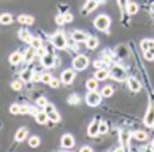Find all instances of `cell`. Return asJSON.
<instances>
[{
	"mask_svg": "<svg viewBox=\"0 0 154 152\" xmlns=\"http://www.w3.org/2000/svg\"><path fill=\"white\" fill-rule=\"evenodd\" d=\"M110 24H111V20L105 14H101V16L96 17V20H94V26L99 31H106L110 27Z\"/></svg>",
	"mask_w": 154,
	"mask_h": 152,
	"instance_id": "cell-1",
	"label": "cell"
},
{
	"mask_svg": "<svg viewBox=\"0 0 154 152\" xmlns=\"http://www.w3.org/2000/svg\"><path fill=\"white\" fill-rule=\"evenodd\" d=\"M52 42L53 45L57 47V48H65L66 47V38L64 37V33L62 32H56L53 36H52Z\"/></svg>",
	"mask_w": 154,
	"mask_h": 152,
	"instance_id": "cell-2",
	"label": "cell"
},
{
	"mask_svg": "<svg viewBox=\"0 0 154 152\" xmlns=\"http://www.w3.org/2000/svg\"><path fill=\"white\" fill-rule=\"evenodd\" d=\"M101 95L100 93H98L96 91H90L87 95H86V103L90 106H96L100 104L101 101Z\"/></svg>",
	"mask_w": 154,
	"mask_h": 152,
	"instance_id": "cell-3",
	"label": "cell"
},
{
	"mask_svg": "<svg viewBox=\"0 0 154 152\" xmlns=\"http://www.w3.org/2000/svg\"><path fill=\"white\" fill-rule=\"evenodd\" d=\"M87 65H88V59H87L86 56L80 54V56L74 58V60H73V67L78 71L85 70L87 67Z\"/></svg>",
	"mask_w": 154,
	"mask_h": 152,
	"instance_id": "cell-4",
	"label": "cell"
},
{
	"mask_svg": "<svg viewBox=\"0 0 154 152\" xmlns=\"http://www.w3.org/2000/svg\"><path fill=\"white\" fill-rule=\"evenodd\" d=\"M110 76L112 77L113 79H115V80H119V81H122V80H125L126 79V72H125V70L121 67V66H113L112 67V70H111V72H110Z\"/></svg>",
	"mask_w": 154,
	"mask_h": 152,
	"instance_id": "cell-5",
	"label": "cell"
},
{
	"mask_svg": "<svg viewBox=\"0 0 154 152\" xmlns=\"http://www.w3.org/2000/svg\"><path fill=\"white\" fill-rule=\"evenodd\" d=\"M145 124L146 126H153L154 125V104L150 105V109L145 117Z\"/></svg>",
	"mask_w": 154,
	"mask_h": 152,
	"instance_id": "cell-6",
	"label": "cell"
},
{
	"mask_svg": "<svg viewBox=\"0 0 154 152\" xmlns=\"http://www.w3.org/2000/svg\"><path fill=\"white\" fill-rule=\"evenodd\" d=\"M74 72L72 70H65L62 73H61V81L64 84H71L74 79Z\"/></svg>",
	"mask_w": 154,
	"mask_h": 152,
	"instance_id": "cell-7",
	"label": "cell"
},
{
	"mask_svg": "<svg viewBox=\"0 0 154 152\" xmlns=\"http://www.w3.org/2000/svg\"><path fill=\"white\" fill-rule=\"evenodd\" d=\"M74 144H76L74 143V139H73V137L71 134H64L62 136V138H61V145L64 148L70 149V148H73Z\"/></svg>",
	"mask_w": 154,
	"mask_h": 152,
	"instance_id": "cell-8",
	"label": "cell"
},
{
	"mask_svg": "<svg viewBox=\"0 0 154 152\" xmlns=\"http://www.w3.org/2000/svg\"><path fill=\"white\" fill-rule=\"evenodd\" d=\"M41 63L45 67H52L54 65V56L52 53H46L41 58Z\"/></svg>",
	"mask_w": 154,
	"mask_h": 152,
	"instance_id": "cell-9",
	"label": "cell"
},
{
	"mask_svg": "<svg viewBox=\"0 0 154 152\" xmlns=\"http://www.w3.org/2000/svg\"><path fill=\"white\" fill-rule=\"evenodd\" d=\"M99 126H100V123H99L98 120H94V121L88 126V136L96 137V134L99 133Z\"/></svg>",
	"mask_w": 154,
	"mask_h": 152,
	"instance_id": "cell-10",
	"label": "cell"
},
{
	"mask_svg": "<svg viewBox=\"0 0 154 152\" xmlns=\"http://www.w3.org/2000/svg\"><path fill=\"white\" fill-rule=\"evenodd\" d=\"M72 38H73L74 41L81 42V41H86L88 37L86 36V33H84V32H81V31H74V32L72 33Z\"/></svg>",
	"mask_w": 154,
	"mask_h": 152,
	"instance_id": "cell-11",
	"label": "cell"
},
{
	"mask_svg": "<svg viewBox=\"0 0 154 152\" xmlns=\"http://www.w3.org/2000/svg\"><path fill=\"white\" fill-rule=\"evenodd\" d=\"M19 38L21 39L22 41H25V42H32V40H33V37H32V36L28 33V31H27V30H25V28L20 30Z\"/></svg>",
	"mask_w": 154,
	"mask_h": 152,
	"instance_id": "cell-12",
	"label": "cell"
},
{
	"mask_svg": "<svg viewBox=\"0 0 154 152\" xmlns=\"http://www.w3.org/2000/svg\"><path fill=\"white\" fill-rule=\"evenodd\" d=\"M34 54H37V50L32 46V47H28L27 50H26V52H25V61L26 63H30V61H32V59L34 58Z\"/></svg>",
	"mask_w": 154,
	"mask_h": 152,
	"instance_id": "cell-13",
	"label": "cell"
},
{
	"mask_svg": "<svg viewBox=\"0 0 154 152\" xmlns=\"http://www.w3.org/2000/svg\"><path fill=\"white\" fill-rule=\"evenodd\" d=\"M128 86H130V89L132 90V91H134V92H136V91H139L140 90V83L135 79V78H133V77H130L128 78Z\"/></svg>",
	"mask_w": 154,
	"mask_h": 152,
	"instance_id": "cell-14",
	"label": "cell"
},
{
	"mask_svg": "<svg viewBox=\"0 0 154 152\" xmlns=\"http://www.w3.org/2000/svg\"><path fill=\"white\" fill-rule=\"evenodd\" d=\"M36 119H37V123H39V124H46L50 118H48V113L47 112L42 111V112H38L36 114Z\"/></svg>",
	"mask_w": 154,
	"mask_h": 152,
	"instance_id": "cell-15",
	"label": "cell"
},
{
	"mask_svg": "<svg viewBox=\"0 0 154 152\" xmlns=\"http://www.w3.org/2000/svg\"><path fill=\"white\" fill-rule=\"evenodd\" d=\"M96 6H98V0H88V1L85 4L84 10H85L86 12H92V11L96 10Z\"/></svg>",
	"mask_w": 154,
	"mask_h": 152,
	"instance_id": "cell-16",
	"label": "cell"
},
{
	"mask_svg": "<svg viewBox=\"0 0 154 152\" xmlns=\"http://www.w3.org/2000/svg\"><path fill=\"white\" fill-rule=\"evenodd\" d=\"M108 76H110V73H108V71H107V70H105V69H100V70H98V71H96V80H105Z\"/></svg>",
	"mask_w": 154,
	"mask_h": 152,
	"instance_id": "cell-17",
	"label": "cell"
},
{
	"mask_svg": "<svg viewBox=\"0 0 154 152\" xmlns=\"http://www.w3.org/2000/svg\"><path fill=\"white\" fill-rule=\"evenodd\" d=\"M120 139H121V144L124 146V150L127 149V143H128V139H130V133L127 131H122L120 133Z\"/></svg>",
	"mask_w": 154,
	"mask_h": 152,
	"instance_id": "cell-18",
	"label": "cell"
},
{
	"mask_svg": "<svg viewBox=\"0 0 154 152\" xmlns=\"http://www.w3.org/2000/svg\"><path fill=\"white\" fill-rule=\"evenodd\" d=\"M98 44H99V41H98V39L96 37H88L87 40H86V46L88 48H91V50L96 48V46H98Z\"/></svg>",
	"mask_w": 154,
	"mask_h": 152,
	"instance_id": "cell-19",
	"label": "cell"
},
{
	"mask_svg": "<svg viewBox=\"0 0 154 152\" xmlns=\"http://www.w3.org/2000/svg\"><path fill=\"white\" fill-rule=\"evenodd\" d=\"M18 20H19V22L26 24V25H32L34 22V18L31 17V16H20L19 18H18Z\"/></svg>",
	"mask_w": 154,
	"mask_h": 152,
	"instance_id": "cell-20",
	"label": "cell"
},
{
	"mask_svg": "<svg viewBox=\"0 0 154 152\" xmlns=\"http://www.w3.org/2000/svg\"><path fill=\"white\" fill-rule=\"evenodd\" d=\"M33 75H34V73H33L31 70H25V71L21 72L20 77H21V79H22L24 81H30V80H32Z\"/></svg>",
	"mask_w": 154,
	"mask_h": 152,
	"instance_id": "cell-21",
	"label": "cell"
},
{
	"mask_svg": "<svg viewBox=\"0 0 154 152\" xmlns=\"http://www.w3.org/2000/svg\"><path fill=\"white\" fill-rule=\"evenodd\" d=\"M26 136H27V130L26 129H19L17 133H16V140H18V142H22L25 138H26Z\"/></svg>",
	"mask_w": 154,
	"mask_h": 152,
	"instance_id": "cell-22",
	"label": "cell"
},
{
	"mask_svg": "<svg viewBox=\"0 0 154 152\" xmlns=\"http://www.w3.org/2000/svg\"><path fill=\"white\" fill-rule=\"evenodd\" d=\"M21 54H20L19 52H14V53H12L11 54V57H10V63L12 64V65H17V64H19L20 60H21Z\"/></svg>",
	"mask_w": 154,
	"mask_h": 152,
	"instance_id": "cell-23",
	"label": "cell"
},
{
	"mask_svg": "<svg viewBox=\"0 0 154 152\" xmlns=\"http://www.w3.org/2000/svg\"><path fill=\"white\" fill-rule=\"evenodd\" d=\"M86 86H87V89L90 91H96L98 89V81L96 79H88L87 83H86Z\"/></svg>",
	"mask_w": 154,
	"mask_h": 152,
	"instance_id": "cell-24",
	"label": "cell"
},
{
	"mask_svg": "<svg viewBox=\"0 0 154 152\" xmlns=\"http://www.w3.org/2000/svg\"><path fill=\"white\" fill-rule=\"evenodd\" d=\"M127 12H128V14H135L136 12H138V10H139V7H138V5L135 4V2H131V4H128L127 5Z\"/></svg>",
	"mask_w": 154,
	"mask_h": 152,
	"instance_id": "cell-25",
	"label": "cell"
},
{
	"mask_svg": "<svg viewBox=\"0 0 154 152\" xmlns=\"http://www.w3.org/2000/svg\"><path fill=\"white\" fill-rule=\"evenodd\" d=\"M11 21H12V16H11V14H8V13L1 14V17H0V22H1L2 25H7V24H10Z\"/></svg>",
	"mask_w": 154,
	"mask_h": 152,
	"instance_id": "cell-26",
	"label": "cell"
},
{
	"mask_svg": "<svg viewBox=\"0 0 154 152\" xmlns=\"http://www.w3.org/2000/svg\"><path fill=\"white\" fill-rule=\"evenodd\" d=\"M48 118H50V120L53 121V123H57V121L60 120V115H59V113L56 111V110L48 113Z\"/></svg>",
	"mask_w": 154,
	"mask_h": 152,
	"instance_id": "cell-27",
	"label": "cell"
},
{
	"mask_svg": "<svg viewBox=\"0 0 154 152\" xmlns=\"http://www.w3.org/2000/svg\"><path fill=\"white\" fill-rule=\"evenodd\" d=\"M101 95H104V97H111V95H113V89L111 86H105L102 89V91H101Z\"/></svg>",
	"mask_w": 154,
	"mask_h": 152,
	"instance_id": "cell-28",
	"label": "cell"
},
{
	"mask_svg": "<svg viewBox=\"0 0 154 152\" xmlns=\"http://www.w3.org/2000/svg\"><path fill=\"white\" fill-rule=\"evenodd\" d=\"M30 146H32V148H37L39 144H40V139H39L37 136H33V137H31V139H30Z\"/></svg>",
	"mask_w": 154,
	"mask_h": 152,
	"instance_id": "cell-29",
	"label": "cell"
},
{
	"mask_svg": "<svg viewBox=\"0 0 154 152\" xmlns=\"http://www.w3.org/2000/svg\"><path fill=\"white\" fill-rule=\"evenodd\" d=\"M36 104H37L38 106H40V107H45V106H46L48 103H47L46 98H44V97H40V98H38V99H37Z\"/></svg>",
	"mask_w": 154,
	"mask_h": 152,
	"instance_id": "cell-30",
	"label": "cell"
},
{
	"mask_svg": "<svg viewBox=\"0 0 154 152\" xmlns=\"http://www.w3.org/2000/svg\"><path fill=\"white\" fill-rule=\"evenodd\" d=\"M134 136L135 138L139 139V140H145L147 138V134H146V132H144V131H136L134 133Z\"/></svg>",
	"mask_w": 154,
	"mask_h": 152,
	"instance_id": "cell-31",
	"label": "cell"
},
{
	"mask_svg": "<svg viewBox=\"0 0 154 152\" xmlns=\"http://www.w3.org/2000/svg\"><path fill=\"white\" fill-rule=\"evenodd\" d=\"M31 45L37 50V48H39V47H41V46H42V41H41L39 38H33L32 42H31Z\"/></svg>",
	"mask_w": 154,
	"mask_h": 152,
	"instance_id": "cell-32",
	"label": "cell"
},
{
	"mask_svg": "<svg viewBox=\"0 0 154 152\" xmlns=\"http://www.w3.org/2000/svg\"><path fill=\"white\" fill-rule=\"evenodd\" d=\"M10 112L12 114H20V106L18 104H13L10 107Z\"/></svg>",
	"mask_w": 154,
	"mask_h": 152,
	"instance_id": "cell-33",
	"label": "cell"
},
{
	"mask_svg": "<svg viewBox=\"0 0 154 152\" xmlns=\"http://www.w3.org/2000/svg\"><path fill=\"white\" fill-rule=\"evenodd\" d=\"M108 131V126L106 123H100V126H99V133L101 134H105V133Z\"/></svg>",
	"mask_w": 154,
	"mask_h": 152,
	"instance_id": "cell-34",
	"label": "cell"
},
{
	"mask_svg": "<svg viewBox=\"0 0 154 152\" xmlns=\"http://www.w3.org/2000/svg\"><path fill=\"white\" fill-rule=\"evenodd\" d=\"M51 80H52V76H51L50 73H44V75H42L41 81H44V83H46V84H50Z\"/></svg>",
	"mask_w": 154,
	"mask_h": 152,
	"instance_id": "cell-35",
	"label": "cell"
},
{
	"mask_svg": "<svg viewBox=\"0 0 154 152\" xmlns=\"http://www.w3.org/2000/svg\"><path fill=\"white\" fill-rule=\"evenodd\" d=\"M46 53H47V51H46V48H45V47H42V46H41V47L37 48V56H38V57L42 58Z\"/></svg>",
	"mask_w": 154,
	"mask_h": 152,
	"instance_id": "cell-36",
	"label": "cell"
},
{
	"mask_svg": "<svg viewBox=\"0 0 154 152\" xmlns=\"http://www.w3.org/2000/svg\"><path fill=\"white\" fill-rule=\"evenodd\" d=\"M141 48L144 50V52H146V51H148L150 50V45H148V40H142L141 41Z\"/></svg>",
	"mask_w": 154,
	"mask_h": 152,
	"instance_id": "cell-37",
	"label": "cell"
},
{
	"mask_svg": "<svg viewBox=\"0 0 154 152\" xmlns=\"http://www.w3.org/2000/svg\"><path fill=\"white\" fill-rule=\"evenodd\" d=\"M21 87H22V85H21L20 81H13V83H12V89H13V90L19 91V90H21Z\"/></svg>",
	"mask_w": 154,
	"mask_h": 152,
	"instance_id": "cell-38",
	"label": "cell"
},
{
	"mask_svg": "<svg viewBox=\"0 0 154 152\" xmlns=\"http://www.w3.org/2000/svg\"><path fill=\"white\" fill-rule=\"evenodd\" d=\"M56 109H54V105L53 104H47L45 107H44V111L45 112H47V113H50V112H52V111H54Z\"/></svg>",
	"mask_w": 154,
	"mask_h": 152,
	"instance_id": "cell-39",
	"label": "cell"
},
{
	"mask_svg": "<svg viewBox=\"0 0 154 152\" xmlns=\"http://www.w3.org/2000/svg\"><path fill=\"white\" fill-rule=\"evenodd\" d=\"M26 113H30V106H27V105L20 106V114H26Z\"/></svg>",
	"mask_w": 154,
	"mask_h": 152,
	"instance_id": "cell-40",
	"label": "cell"
},
{
	"mask_svg": "<svg viewBox=\"0 0 154 152\" xmlns=\"http://www.w3.org/2000/svg\"><path fill=\"white\" fill-rule=\"evenodd\" d=\"M50 85H51V87H53V89H57V87L59 86V80H58V79H56V78H53V79L51 80Z\"/></svg>",
	"mask_w": 154,
	"mask_h": 152,
	"instance_id": "cell-41",
	"label": "cell"
},
{
	"mask_svg": "<svg viewBox=\"0 0 154 152\" xmlns=\"http://www.w3.org/2000/svg\"><path fill=\"white\" fill-rule=\"evenodd\" d=\"M145 58H146L147 60H153L154 54L150 51V50H148V51H146V52H145Z\"/></svg>",
	"mask_w": 154,
	"mask_h": 152,
	"instance_id": "cell-42",
	"label": "cell"
},
{
	"mask_svg": "<svg viewBox=\"0 0 154 152\" xmlns=\"http://www.w3.org/2000/svg\"><path fill=\"white\" fill-rule=\"evenodd\" d=\"M41 79H42V75H39V73H34V75H33V78H32V80L36 81V83L41 81Z\"/></svg>",
	"mask_w": 154,
	"mask_h": 152,
	"instance_id": "cell-43",
	"label": "cell"
},
{
	"mask_svg": "<svg viewBox=\"0 0 154 152\" xmlns=\"http://www.w3.org/2000/svg\"><path fill=\"white\" fill-rule=\"evenodd\" d=\"M64 18H65V21H66V22H71V21L73 20V16H72L71 13H65V14H64Z\"/></svg>",
	"mask_w": 154,
	"mask_h": 152,
	"instance_id": "cell-44",
	"label": "cell"
},
{
	"mask_svg": "<svg viewBox=\"0 0 154 152\" xmlns=\"http://www.w3.org/2000/svg\"><path fill=\"white\" fill-rule=\"evenodd\" d=\"M56 22H57L58 25H62L64 22H66V21H65V18H64V16H58V17L56 18Z\"/></svg>",
	"mask_w": 154,
	"mask_h": 152,
	"instance_id": "cell-45",
	"label": "cell"
},
{
	"mask_svg": "<svg viewBox=\"0 0 154 152\" xmlns=\"http://www.w3.org/2000/svg\"><path fill=\"white\" fill-rule=\"evenodd\" d=\"M93 65H94V67L98 69V70L104 69V63H102V61H94V63H93Z\"/></svg>",
	"mask_w": 154,
	"mask_h": 152,
	"instance_id": "cell-46",
	"label": "cell"
},
{
	"mask_svg": "<svg viewBox=\"0 0 154 152\" xmlns=\"http://www.w3.org/2000/svg\"><path fill=\"white\" fill-rule=\"evenodd\" d=\"M68 101H70V103H72V104H78L79 98H78L77 95H72V97H70V98H68Z\"/></svg>",
	"mask_w": 154,
	"mask_h": 152,
	"instance_id": "cell-47",
	"label": "cell"
},
{
	"mask_svg": "<svg viewBox=\"0 0 154 152\" xmlns=\"http://www.w3.org/2000/svg\"><path fill=\"white\" fill-rule=\"evenodd\" d=\"M119 4H120V6L122 7V8H127V0H119Z\"/></svg>",
	"mask_w": 154,
	"mask_h": 152,
	"instance_id": "cell-48",
	"label": "cell"
},
{
	"mask_svg": "<svg viewBox=\"0 0 154 152\" xmlns=\"http://www.w3.org/2000/svg\"><path fill=\"white\" fill-rule=\"evenodd\" d=\"M80 151H82V152H90V151H92V149H91L90 146H84V148H81V149H80Z\"/></svg>",
	"mask_w": 154,
	"mask_h": 152,
	"instance_id": "cell-49",
	"label": "cell"
},
{
	"mask_svg": "<svg viewBox=\"0 0 154 152\" xmlns=\"http://www.w3.org/2000/svg\"><path fill=\"white\" fill-rule=\"evenodd\" d=\"M30 112H31V114H37V113H38V111H37L36 109H33V107H30Z\"/></svg>",
	"mask_w": 154,
	"mask_h": 152,
	"instance_id": "cell-50",
	"label": "cell"
},
{
	"mask_svg": "<svg viewBox=\"0 0 154 152\" xmlns=\"http://www.w3.org/2000/svg\"><path fill=\"white\" fill-rule=\"evenodd\" d=\"M148 45H150V48L154 47V40H148Z\"/></svg>",
	"mask_w": 154,
	"mask_h": 152,
	"instance_id": "cell-51",
	"label": "cell"
},
{
	"mask_svg": "<svg viewBox=\"0 0 154 152\" xmlns=\"http://www.w3.org/2000/svg\"><path fill=\"white\" fill-rule=\"evenodd\" d=\"M150 51H151V52L154 54V47H151V48H150Z\"/></svg>",
	"mask_w": 154,
	"mask_h": 152,
	"instance_id": "cell-52",
	"label": "cell"
},
{
	"mask_svg": "<svg viewBox=\"0 0 154 152\" xmlns=\"http://www.w3.org/2000/svg\"><path fill=\"white\" fill-rule=\"evenodd\" d=\"M152 10H153V13H154V5H153V7H152Z\"/></svg>",
	"mask_w": 154,
	"mask_h": 152,
	"instance_id": "cell-53",
	"label": "cell"
},
{
	"mask_svg": "<svg viewBox=\"0 0 154 152\" xmlns=\"http://www.w3.org/2000/svg\"><path fill=\"white\" fill-rule=\"evenodd\" d=\"M153 146H154V140H153Z\"/></svg>",
	"mask_w": 154,
	"mask_h": 152,
	"instance_id": "cell-54",
	"label": "cell"
}]
</instances>
